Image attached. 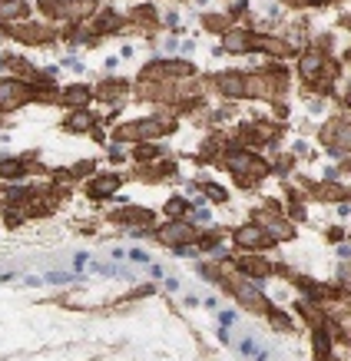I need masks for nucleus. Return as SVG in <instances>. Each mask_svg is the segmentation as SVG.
Returning a JSON list of instances; mask_svg holds the SVG:
<instances>
[{
	"instance_id": "9d476101",
	"label": "nucleus",
	"mask_w": 351,
	"mask_h": 361,
	"mask_svg": "<svg viewBox=\"0 0 351 361\" xmlns=\"http://www.w3.org/2000/svg\"><path fill=\"white\" fill-rule=\"evenodd\" d=\"M166 212H172V216H179V212H183V199H172L166 206Z\"/></svg>"
},
{
	"instance_id": "6e6552de",
	"label": "nucleus",
	"mask_w": 351,
	"mask_h": 361,
	"mask_svg": "<svg viewBox=\"0 0 351 361\" xmlns=\"http://www.w3.org/2000/svg\"><path fill=\"white\" fill-rule=\"evenodd\" d=\"M86 97H90V93L83 86H73V89H66V93H63V100H66V103H73V106H80Z\"/></svg>"
},
{
	"instance_id": "1a4fd4ad",
	"label": "nucleus",
	"mask_w": 351,
	"mask_h": 361,
	"mask_svg": "<svg viewBox=\"0 0 351 361\" xmlns=\"http://www.w3.org/2000/svg\"><path fill=\"white\" fill-rule=\"evenodd\" d=\"M24 166L20 162H0V176H20Z\"/></svg>"
},
{
	"instance_id": "423d86ee",
	"label": "nucleus",
	"mask_w": 351,
	"mask_h": 361,
	"mask_svg": "<svg viewBox=\"0 0 351 361\" xmlns=\"http://www.w3.org/2000/svg\"><path fill=\"white\" fill-rule=\"evenodd\" d=\"M27 4L24 0H0V17H10V14H24Z\"/></svg>"
},
{
	"instance_id": "f03ea898",
	"label": "nucleus",
	"mask_w": 351,
	"mask_h": 361,
	"mask_svg": "<svg viewBox=\"0 0 351 361\" xmlns=\"http://www.w3.org/2000/svg\"><path fill=\"white\" fill-rule=\"evenodd\" d=\"M192 239H196V229H192V225L176 222V225H166V229H162V242H169V245H183V242H192Z\"/></svg>"
},
{
	"instance_id": "0eeeda50",
	"label": "nucleus",
	"mask_w": 351,
	"mask_h": 361,
	"mask_svg": "<svg viewBox=\"0 0 351 361\" xmlns=\"http://www.w3.org/2000/svg\"><path fill=\"white\" fill-rule=\"evenodd\" d=\"M86 126H90V116H86V113H76V116H70V120H66V129H73V133H83Z\"/></svg>"
},
{
	"instance_id": "7ed1b4c3",
	"label": "nucleus",
	"mask_w": 351,
	"mask_h": 361,
	"mask_svg": "<svg viewBox=\"0 0 351 361\" xmlns=\"http://www.w3.org/2000/svg\"><path fill=\"white\" fill-rule=\"evenodd\" d=\"M219 89L229 93V97H242V93H245V83H242L239 73H225V76H219Z\"/></svg>"
},
{
	"instance_id": "20e7f679",
	"label": "nucleus",
	"mask_w": 351,
	"mask_h": 361,
	"mask_svg": "<svg viewBox=\"0 0 351 361\" xmlns=\"http://www.w3.org/2000/svg\"><path fill=\"white\" fill-rule=\"evenodd\" d=\"M116 186H120V179H116V176H103V179H96V186H90V196H96V199H100V196L113 193Z\"/></svg>"
},
{
	"instance_id": "f257e3e1",
	"label": "nucleus",
	"mask_w": 351,
	"mask_h": 361,
	"mask_svg": "<svg viewBox=\"0 0 351 361\" xmlns=\"http://www.w3.org/2000/svg\"><path fill=\"white\" fill-rule=\"evenodd\" d=\"M27 97H30V86H24L17 80H0V106H17Z\"/></svg>"
},
{
	"instance_id": "39448f33",
	"label": "nucleus",
	"mask_w": 351,
	"mask_h": 361,
	"mask_svg": "<svg viewBox=\"0 0 351 361\" xmlns=\"http://www.w3.org/2000/svg\"><path fill=\"white\" fill-rule=\"evenodd\" d=\"M239 242H242V245H269V239H265L258 229H242V232H239Z\"/></svg>"
}]
</instances>
